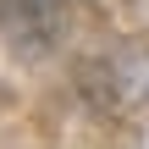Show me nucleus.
<instances>
[{"label":"nucleus","instance_id":"1","mask_svg":"<svg viewBox=\"0 0 149 149\" xmlns=\"http://www.w3.org/2000/svg\"><path fill=\"white\" fill-rule=\"evenodd\" d=\"M88 94L105 111H149V39H122L88 66Z\"/></svg>","mask_w":149,"mask_h":149}]
</instances>
